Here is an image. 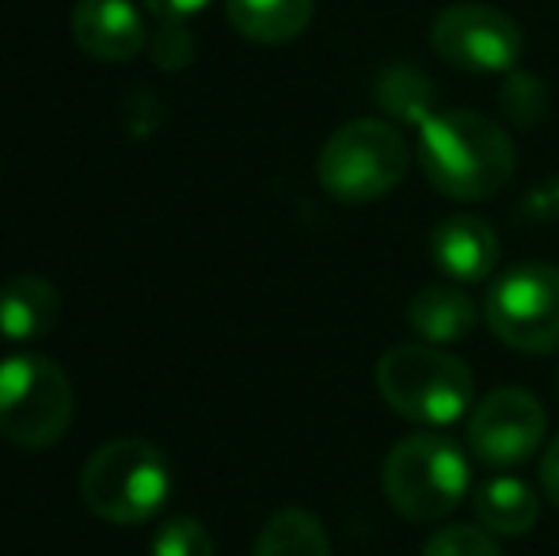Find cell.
<instances>
[{
    "label": "cell",
    "mask_w": 559,
    "mask_h": 556,
    "mask_svg": "<svg viewBox=\"0 0 559 556\" xmlns=\"http://www.w3.org/2000/svg\"><path fill=\"white\" fill-rule=\"evenodd\" d=\"M423 176L456 202L495 199L514 176V141L479 111H435L419 127Z\"/></svg>",
    "instance_id": "obj_1"
},
{
    "label": "cell",
    "mask_w": 559,
    "mask_h": 556,
    "mask_svg": "<svg viewBox=\"0 0 559 556\" xmlns=\"http://www.w3.org/2000/svg\"><path fill=\"white\" fill-rule=\"evenodd\" d=\"M373 99L389 119L419 130L438 111V88L419 66H389L377 73Z\"/></svg>",
    "instance_id": "obj_16"
},
{
    "label": "cell",
    "mask_w": 559,
    "mask_h": 556,
    "mask_svg": "<svg viewBox=\"0 0 559 556\" xmlns=\"http://www.w3.org/2000/svg\"><path fill=\"white\" fill-rule=\"evenodd\" d=\"M73 386L53 358L15 351L0 358V438L23 450H46L73 423Z\"/></svg>",
    "instance_id": "obj_6"
},
{
    "label": "cell",
    "mask_w": 559,
    "mask_h": 556,
    "mask_svg": "<svg viewBox=\"0 0 559 556\" xmlns=\"http://www.w3.org/2000/svg\"><path fill=\"white\" fill-rule=\"evenodd\" d=\"M236 35L259 46H286L309 31L317 0H225Z\"/></svg>",
    "instance_id": "obj_14"
},
{
    "label": "cell",
    "mask_w": 559,
    "mask_h": 556,
    "mask_svg": "<svg viewBox=\"0 0 559 556\" xmlns=\"http://www.w3.org/2000/svg\"><path fill=\"white\" fill-rule=\"evenodd\" d=\"M476 301L461 282H430L407 301V320L427 343H456L476 328Z\"/></svg>",
    "instance_id": "obj_13"
},
{
    "label": "cell",
    "mask_w": 559,
    "mask_h": 556,
    "mask_svg": "<svg viewBox=\"0 0 559 556\" xmlns=\"http://www.w3.org/2000/svg\"><path fill=\"white\" fill-rule=\"evenodd\" d=\"M251 556H332V542H328V530L317 514L301 511V507H286V511L266 519Z\"/></svg>",
    "instance_id": "obj_17"
},
{
    "label": "cell",
    "mask_w": 559,
    "mask_h": 556,
    "mask_svg": "<svg viewBox=\"0 0 559 556\" xmlns=\"http://www.w3.org/2000/svg\"><path fill=\"white\" fill-rule=\"evenodd\" d=\"M377 393L419 427H449L472 409L476 381L464 358L438 343H396L377 358Z\"/></svg>",
    "instance_id": "obj_2"
},
{
    "label": "cell",
    "mask_w": 559,
    "mask_h": 556,
    "mask_svg": "<svg viewBox=\"0 0 559 556\" xmlns=\"http://www.w3.org/2000/svg\"><path fill=\"white\" fill-rule=\"evenodd\" d=\"M412 149L384 119H354L324 141L317 156V179L332 199L361 206L392 194L407 176Z\"/></svg>",
    "instance_id": "obj_5"
},
{
    "label": "cell",
    "mask_w": 559,
    "mask_h": 556,
    "mask_svg": "<svg viewBox=\"0 0 559 556\" xmlns=\"http://www.w3.org/2000/svg\"><path fill=\"white\" fill-rule=\"evenodd\" d=\"M69 27L73 43L96 61H133L153 35L138 0H76Z\"/></svg>",
    "instance_id": "obj_10"
},
{
    "label": "cell",
    "mask_w": 559,
    "mask_h": 556,
    "mask_svg": "<svg viewBox=\"0 0 559 556\" xmlns=\"http://www.w3.org/2000/svg\"><path fill=\"white\" fill-rule=\"evenodd\" d=\"M468 458L461 446L430 430L400 438L381 469V488L392 511L412 522H435L453 514L468 492Z\"/></svg>",
    "instance_id": "obj_4"
},
{
    "label": "cell",
    "mask_w": 559,
    "mask_h": 556,
    "mask_svg": "<svg viewBox=\"0 0 559 556\" xmlns=\"http://www.w3.org/2000/svg\"><path fill=\"white\" fill-rule=\"evenodd\" d=\"M148 54L164 73H183L194 61V35L187 20H156V31L148 35Z\"/></svg>",
    "instance_id": "obj_18"
},
{
    "label": "cell",
    "mask_w": 559,
    "mask_h": 556,
    "mask_svg": "<svg viewBox=\"0 0 559 556\" xmlns=\"http://www.w3.org/2000/svg\"><path fill=\"white\" fill-rule=\"evenodd\" d=\"M556 389H559V378H556Z\"/></svg>",
    "instance_id": "obj_24"
},
{
    "label": "cell",
    "mask_w": 559,
    "mask_h": 556,
    "mask_svg": "<svg viewBox=\"0 0 559 556\" xmlns=\"http://www.w3.org/2000/svg\"><path fill=\"white\" fill-rule=\"evenodd\" d=\"M540 484H545V496L559 507V435L548 442L545 458H540Z\"/></svg>",
    "instance_id": "obj_23"
},
{
    "label": "cell",
    "mask_w": 559,
    "mask_h": 556,
    "mask_svg": "<svg viewBox=\"0 0 559 556\" xmlns=\"http://www.w3.org/2000/svg\"><path fill=\"white\" fill-rule=\"evenodd\" d=\"M430 46L445 66L464 73H514L525 54V35L502 8L461 0L435 15Z\"/></svg>",
    "instance_id": "obj_8"
},
{
    "label": "cell",
    "mask_w": 559,
    "mask_h": 556,
    "mask_svg": "<svg viewBox=\"0 0 559 556\" xmlns=\"http://www.w3.org/2000/svg\"><path fill=\"white\" fill-rule=\"evenodd\" d=\"M423 556H502L484 527H445L427 537Z\"/></svg>",
    "instance_id": "obj_21"
},
{
    "label": "cell",
    "mask_w": 559,
    "mask_h": 556,
    "mask_svg": "<svg viewBox=\"0 0 559 556\" xmlns=\"http://www.w3.org/2000/svg\"><path fill=\"white\" fill-rule=\"evenodd\" d=\"M430 260L449 282H484L499 263V237L484 217L456 214L430 233Z\"/></svg>",
    "instance_id": "obj_11"
},
{
    "label": "cell",
    "mask_w": 559,
    "mask_h": 556,
    "mask_svg": "<svg viewBox=\"0 0 559 556\" xmlns=\"http://www.w3.org/2000/svg\"><path fill=\"white\" fill-rule=\"evenodd\" d=\"M153 556H214V537L199 519H168L153 534Z\"/></svg>",
    "instance_id": "obj_20"
},
{
    "label": "cell",
    "mask_w": 559,
    "mask_h": 556,
    "mask_svg": "<svg viewBox=\"0 0 559 556\" xmlns=\"http://www.w3.org/2000/svg\"><path fill=\"white\" fill-rule=\"evenodd\" d=\"M548 412L525 389H495L468 416V450L491 469H514L540 450Z\"/></svg>",
    "instance_id": "obj_9"
},
{
    "label": "cell",
    "mask_w": 559,
    "mask_h": 556,
    "mask_svg": "<svg viewBox=\"0 0 559 556\" xmlns=\"http://www.w3.org/2000/svg\"><path fill=\"white\" fill-rule=\"evenodd\" d=\"M484 317L507 347L552 355L559 351V268L533 260L502 271L487 289Z\"/></svg>",
    "instance_id": "obj_7"
},
{
    "label": "cell",
    "mask_w": 559,
    "mask_h": 556,
    "mask_svg": "<svg viewBox=\"0 0 559 556\" xmlns=\"http://www.w3.org/2000/svg\"><path fill=\"white\" fill-rule=\"evenodd\" d=\"M171 496V465L145 438H111L81 473V499L96 519L141 527L156 519Z\"/></svg>",
    "instance_id": "obj_3"
},
{
    "label": "cell",
    "mask_w": 559,
    "mask_h": 556,
    "mask_svg": "<svg viewBox=\"0 0 559 556\" xmlns=\"http://www.w3.org/2000/svg\"><path fill=\"white\" fill-rule=\"evenodd\" d=\"M61 312V294L43 275H15L0 286V335L8 343L43 340Z\"/></svg>",
    "instance_id": "obj_12"
},
{
    "label": "cell",
    "mask_w": 559,
    "mask_h": 556,
    "mask_svg": "<svg viewBox=\"0 0 559 556\" xmlns=\"http://www.w3.org/2000/svg\"><path fill=\"white\" fill-rule=\"evenodd\" d=\"M153 20H194L210 0H138Z\"/></svg>",
    "instance_id": "obj_22"
},
{
    "label": "cell",
    "mask_w": 559,
    "mask_h": 556,
    "mask_svg": "<svg viewBox=\"0 0 559 556\" xmlns=\"http://www.w3.org/2000/svg\"><path fill=\"white\" fill-rule=\"evenodd\" d=\"M472 507H476L479 527L499 537L530 534L540 519V496L533 492V484L518 476H491L487 484H479Z\"/></svg>",
    "instance_id": "obj_15"
},
{
    "label": "cell",
    "mask_w": 559,
    "mask_h": 556,
    "mask_svg": "<svg viewBox=\"0 0 559 556\" xmlns=\"http://www.w3.org/2000/svg\"><path fill=\"white\" fill-rule=\"evenodd\" d=\"M502 111L518 127H533L548 111V88L533 73H510L502 84Z\"/></svg>",
    "instance_id": "obj_19"
}]
</instances>
